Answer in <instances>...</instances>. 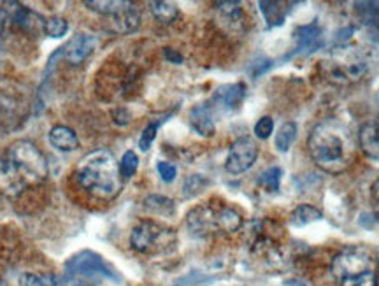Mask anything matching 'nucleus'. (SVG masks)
I'll use <instances>...</instances> for the list:
<instances>
[{
    "instance_id": "obj_8",
    "label": "nucleus",
    "mask_w": 379,
    "mask_h": 286,
    "mask_svg": "<svg viewBox=\"0 0 379 286\" xmlns=\"http://www.w3.org/2000/svg\"><path fill=\"white\" fill-rule=\"evenodd\" d=\"M44 25L46 20L41 14L18 2H6L0 11V30L16 28L30 37H41V34H44Z\"/></svg>"
},
{
    "instance_id": "obj_2",
    "label": "nucleus",
    "mask_w": 379,
    "mask_h": 286,
    "mask_svg": "<svg viewBox=\"0 0 379 286\" xmlns=\"http://www.w3.org/2000/svg\"><path fill=\"white\" fill-rule=\"evenodd\" d=\"M314 164L328 174H341L355 160V137L352 129L338 118H327L318 123L307 141Z\"/></svg>"
},
{
    "instance_id": "obj_32",
    "label": "nucleus",
    "mask_w": 379,
    "mask_h": 286,
    "mask_svg": "<svg viewBox=\"0 0 379 286\" xmlns=\"http://www.w3.org/2000/svg\"><path fill=\"white\" fill-rule=\"evenodd\" d=\"M58 286H95L94 278L83 276V274H65L58 280Z\"/></svg>"
},
{
    "instance_id": "obj_31",
    "label": "nucleus",
    "mask_w": 379,
    "mask_h": 286,
    "mask_svg": "<svg viewBox=\"0 0 379 286\" xmlns=\"http://www.w3.org/2000/svg\"><path fill=\"white\" fill-rule=\"evenodd\" d=\"M158 125H160V123L153 122V123H150V125H148L146 129L143 130V134H141V139H139L141 151H148V150H150L151 144H153V141L157 139Z\"/></svg>"
},
{
    "instance_id": "obj_35",
    "label": "nucleus",
    "mask_w": 379,
    "mask_h": 286,
    "mask_svg": "<svg viewBox=\"0 0 379 286\" xmlns=\"http://www.w3.org/2000/svg\"><path fill=\"white\" fill-rule=\"evenodd\" d=\"M164 55H165V58H167L171 63H178V65H179V63H183V56L179 55L178 51H174L172 48H165Z\"/></svg>"
},
{
    "instance_id": "obj_18",
    "label": "nucleus",
    "mask_w": 379,
    "mask_h": 286,
    "mask_svg": "<svg viewBox=\"0 0 379 286\" xmlns=\"http://www.w3.org/2000/svg\"><path fill=\"white\" fill-rule=\"evenodd\" d=\"M260 6L262 14H264L265 21H267L269 27H279V25L285 23L286 16L292 11V7L295 6V2H272V0H262L258 2Z\"/></svg>"
},
{
    "instance_id": "obj_7",
    "label": "nucleus",
    "mask_w": 379,
    "mask_h": 286,
    "mask_svg": "<svg viewBox=\"0 0 379 286\" xmlns=\"http://www.w3.org/2000/svg\"><path fill=\"white\" fill-rule=\"evenodd\" d=\"M176 245H178V234L174 228L153 220L139 221L130 234V246L137 253L146 256L171 253Z\"/></svg>"
},
{
    "instance_id": "obj_19",
    "label": "nucleus",
    "mask_w": 379,
    "mask_h": 286,
    "mask_svg": "<svg viewBox=\"0 0 379 286\" xmlns=\"http://www.w3.org/2000/svg\"><path fill=\"white\" fill-rule=\"evenodd\" d=\"M49 143L53 148H56L58 151H76L79 148V139H77L76 132L72 129L65 125H56L49 130Z\"/></svg>"
},
{
    "instance_id": "obj_29",
    "label": "nucleus",
    "mask_w": 379,
    "mask_h": 286,
    "mask_svg": "<svg viewBox=\"0 0 379 286\" xmlns=\"http://www.w3.org/2000/svg\"><path fill=\"white\" fill-rule=\"evenodd\" d=\"M137 167H139V158H137V155L134 153V151H127L122 160H120V174H122L123 181L132 178L137 172Z\"/></svg>"
},
{
    "instance_id": "obj_14",
    "label": "nucleus",
    "mask_w": 379,
    "mask_h": 286,
    "mask_svg": "<svg viewBox=\"0 0 379 286\" xmlns=\"http://www.w3.org/2000/svg\"><path fill=\"white\" fill-rule=\"evenodd\" d=\"M111 18L113 30L118 34H132L139 28L141 23V13L134 2H125V0H118L115 11L109 14Z\"/></svg>"
},
{
    "instance_id": "obj_36",
    "label": "nucleus",
    "mask_w": 379,
    "mask_h": 286,
    "mask_svg": "<svg viewBox=\"0 0 379 286\" xmlns=\"http://www.w3.org/2000/svg\"><path fill=\"white\" fill-rule=\"evenodd\" d=\"M286 286H307V285L299 280H290V281H286Z\"/></svg>"
},
{
    "instance_id": "obj_30",
    "label": "nucleus",
    "mask_w": 379,
    "mask_h": 286,
    "mask_svg": "<svg viewBox=\"0 0 379 286\" xmlns=\"http://www.w3.org/2000/svg\"><path fill=\"white\" fill-rule=\"evenodd\" d=\"M207 185H209L207 179L202 178V176L198 174H193L190 176V178L185 181V185H183V193H185V197H193L197 195V193H200Z\"/></svg>"
},
{
    "instance_id": "obj_27",
    "label": "nucleus",
    "mask_w": 379,
    "mask_h": 286,
    "mask_svg": "<svg viewBox=\"0 0 379 286\" xmlns=\"http://www.w3.org/2000/svg\"><path fill=\"white\" fill-rule=\"evenodd\" d=\"M20 286H58V280L51 274H34L25 273L18 280Z\"/></svg>"
},
{
    "instance_id": "obj_17",
    "label": "nucleus",
    "mask_w": 379,
    "mask_h": 286,
    "mask_svg": "<svg viewBox=\"0 0 379 286\" xmlns=\"http://www.w3.org/2000/svg\"><path fill=\"white\" fill-rule=\"evenodd\" d=\"M359 144L367 157L379 162V116L364 123L359 132Z\"/></svg>"
},
{
    "instance_id": "obj_13",
    "label": "nucleus",
    "mask_w": 379,
    "mask_h": 286,
    "mask_svg": "<svg viewBox=\"0 0 379 286\" xmlns=\"http://www.w3.org/2000/svg\"><path fill=\"white\" fill-rule=\"evenodd\" d=\"M244 97H246V86L244 83H232L225 84V86L218 88L212 95L211 102H207L211 105L212 112H230L236 111L240 104H243Z\"/></svg>"
},
{
    "instance_id": "obj_21",
    "label": "nucleus",
    "mask_w": 379,
    "mask_h": 286,
    "mask_svg": "<svg viewBox=\"0 0 379 286\" xmlns=\"http://www.w3.org/2000/svg\"><path fill=\"white\" fill-rule=\"evenodd\" d=\"M321 211L318 207L311 206V204H302V206L295 207L292 211V216H290V221H292L293 227H306V225L314 223V221L321 220Z\"/></svg>"
},
{
    "instance_id": "obj_10",
    "label": "nucleus",
    "mask_w": 379,
    "mask_h": 286,
    "mask_svg": "<svg viewBox=\"0 0 379 286\" xmlns=\"http://www.w3.org/2000/svg\"><path fill=\"white\" fill-rule=\"evenodd\" d=\"M65 271L67 274H83V276H104V278H111V280L118 281V276L113 274V271L109 269L108 264L102 260L101 255L94 252H84L77 253V255L70 256L65 264Z\"/></svg>"
},
{
    "instance_id": "obj_25",
    "label": "nucleus",
    "mask_w": 379,
    "mask_h": 286,
    "mask_svg": "<svg viewBox=\"0 0 379 286\" xmlns=\"http://www.w3.org/2000/svg\"><path fill=\"white\" fill-rule=\"evenodd\" d=\"M216 9L221 14V20L229 21L230 25H239L243 21L240 2H216Z\"/></svg>"
},
{
    "instance_id": "obj_6",
    "label": "nucleus",
    "mask_w": 379,
    "mask_h": 286,
    "mask_svg": "<svg viewBox=\"0 0 379 286\" xmlns=\"http://www.w3.org/2000/svg\"><path fill=\"white\" fill-rule=\"evenodd\" d=\"M332 274L341 286H378L374 260L359 246L342 248L334 256Z\"/></svg>"
},
{
    "instance_id": "obj_5",
    "label": "nucleus",
    "mask_w": 379,
    "mask_h": 286,
    "mask_svg": "<svg viewBox=\"0 0 379 286\" xmlns=\"http://www.w3.org/2000/svg\"><path fill=\"white\" fill-rule=\"evenodd\" d=\"M371 53L360 46L341 44L330 51V55L321 62L325 79L334 84H352L369 74Z\"/></svg>"
},
{
    "instance_id": "obj_28",
    "label": "nucleus",
    "mask_w": 379,
    "mask_h": 286,
    "mask_svg": "<svg viewBox=\"0 0 379 286\" xmlns=\"http://www.w3.org/2000/svg\"><path fill=\"white\" fill-rule=\"evenodd\" d=\"M67 30H69V21H67L65 18L51 16V18H48V20H46L44 34L48 35V37L60 39V37H63V35L67 34Z\"/></svg>"
},
{
    "instance_id": "obj_22",
    "label": "nucleus",
    "mask_w": 379,
    "mask_h": 286,
    "mask_svg": "<svg viewBox=\"0 0 379 286\" xmlns=\"http://www.w3.org/2000/svg\"><path fill=\"white\" fill-rule=\"evenodd\" d=\"M150 11L155 16V20L160 21L164 25H171L172 21L178 20L179 9L171 2H164V0H157V2H150Z\"/></svg>"
},
{
    "instance_id": "obj_11",
    "label": "nucleus",
    "mask_w": 379,
    "mask_h": 286,
    "mask_svg": "<svg viewBox=\"0 0 379 286\" xmlns=\"http://www.w3.org/2000/svg\"><path fill=\"white\" fill-rule=\"evenodd\" d=\"M23 100L14 91L0 88V137L18 129L23 122Z\"/></svg>"
},
{
    "instance_id": "obj_37",
    "label": "nucleus",
    "mask_w": 379,
    "mask_h": 286,
    "mask_svg": "<svg viewBox=\"0 0 379 286\" xmlns=\"http://www.w3.org/2000/svg\"><path fill=\"white\" fill-rule=\"evenodd\" d=\"M378 262H379V252H378Z\"/></svg>"
},
{
    "instance_id": "obj_23",
    "label": "nucleus",
    "mask_w": 379,
    "mask_h": 286,
    "mask_svg": "<svg viewBox=\"0 0 379 286\" xmlns=\"http://www.w3.org/2000/svg\"><path fill=\"white\" fill-rule=\"evenodd\" d=\"M144 207H146L148 211H151V213L162 214V216H171L176 211L174 202L164 195L146 197V199H144Z\"/></svg>"
},
{
    "instance_id": "obj_1",
    "label": "nucleus",
    "mask_w": 379,
    "mask_h": 286,
    "mask_svg": "<svg viewBox=\"0 0 379 286\" xmlns=\"http://www.w3.org/2000/svg\"><path fill=\"white\" fill-rule=\"evenodd\" d=\"M48 174L42 151L32 141H16L0 157V195L16 199L32 186L44 183Z\"/></svg>"
},
{
    "instance_id": "obj_34",
    "label": "nucleus",
    "mask_w": 379,
    "mask_h": 286,
    "mask_svg": "<svg viewBox=\"0 0 379 286\" xmlns=\"http://www.w3.org/2000/svg\"><path fill=\"white\" fill-rule=\"evenodd\" d=\"M157 169L158 174H160V178L164 179L165 183H172L176 179V176H178V169H176V165L171 164V162H158Z\"/></svg>"
},
{
    "instance_id": "obj_4",
    "label": "nucleus",
    "mask_w": 379,
    "mask_h": 286,
    "mask_svg": "<svg viewBox=\"0 0 379 286\" xmlns=\"http://www.w3.org/2000/svg\"><path fill=\"white\" fill-rule=\"evenodd\" d=\"M186 227L197 238L233 234L243 227V216L223 202H204L186 214Z\"/></svg>"
},
{
    "instance_id": "obj_9",
    "label": "nucleus",
    "mask_w": 379,
    "mask_h": 286,
    "mask_svg": "<svg viewBox=\"0 0 379 286\" xmlns=\"http://www.w3.org/2000/svg\"><path fill=\"white\" fill-rule=\"evenodd\" d=\"M258 158V146L251 137H240L230 146L225 160V169L230 174L237 176L250 171Z\"/></svg>"
},
{
    "instance_id": "obj_3",
    "label": "nucleus",
    "mask_w": 379,
    "mask_h": 286,
    "mask_svg": "<svg viewBox=\"0 0 379 286\" xmlns=\"http://www.w3.org/2000/svg\"><path fill=\"white\" fill-rule=\"evenodd\" d=\"M74 176L81 188L98 200L116 199L123 190L120 164L108 150H95L84 155L77 162Z\"/></svg>"
},
{
    "instance_id": "obj_12",
    "label": "nucleus",
    "mask_w": 379,
    "mask_h": 286,
    "mask_svg": "<svg viewBox=\"0 0 379 286\" xmlns=\"http://www.w3.org/2000/svg\"><path fill=\"white\" fill-rule=\"evenodd\" d=\"M95 48H97V39L94 35L76 34L56 53H58V56H62L63 62H67L72 67H77L95 51Z\"/></svg>"
},
{
    "instance_id": "obj_33",
    "label": "nucleus",
    "mask_w": 379,
    "mask_h": 286,
    "mask_svg": "<svg viewBox=\"0 0 379 286\" xmlns=\"http://www.w3.org/2000/svg\"><path fill=\"white\" fill-rule=\"evenodd\" d=\"M272 132H274V119H272L271 116H264V118L258 119L257 125H255V136H257L258 139H269Z\"/></svg>"
},
{
    "instance_id": "obj_16",
    "label": "nucleus",
    "mask_w": 379,
    "mask_h": 286,
    "mask_svg": "<svg viewBox=\"0 0 379 286\" xmlns=\"http://www.w3.org/2000/svg\"><path fill=\"white\" fill-rule=\"evenodd\" d=\"M297 35V49L295 53H313L323 44V32L320 25L311 23L299 27L295 32Z\"/></svg>"
},
{
    "instance_id": "obj_24",
    "label": "nucleus",
    "mask_w": 379,
    "mask_h": 286,
    "mask_svg": "<svg viewBox=\"0 0 379 286\" xmlns=\"http://www.w3.org/2000/svg\"><path fill=\"white\" fill-rule=\"evenodd\" d=\"M297 139V125L293 122H286L283 123L281 129L278 130V134H276V148H278V151H281V153H286V151L292 148L293 141Z\"/></svg>"
},
{
    "instance_id": "obj_26",
    "label": "nucleus",
    "mask_w": 379,
    "mask_h": 286,
    "mask_svg": "<svg viewBox=\"0 0 379 286\" xmlns=\"http://www.w3.org/2000/svg\"><path fill=\"white\" fill-rule=\"evenodd\" d=\"M281 178H283L281 167H269L267 171H264L260 176H258V185H260L264 190H267V192H278Z\"/></svg>"
},
{
    "instance_id": "obj_15",
    "label": "nucleus",
    "mask_w": 379,
    "mask_h": 286,
    "mask_svg": "<svg viewBox=\"0 0 379 286\" xmlns=\"http://www.w3.org/2000/svg\"><path fill=\"white\" fill-rule=\"evenodd\" d=\"M190 125L198 136L211 137L214 136V112L209 104H198L190 111Z\"/></svg>"
},
{
    "instance_id": "obj_20",
    "label": "nucleus",
    "mask_w": 379,
    "mask_h": 286,
    "mask_svg": "<svg viewBox=\"0 0 379 286\" xmlns=\"http://www.w3.org/2000/svg\"><path fill=\"white\" fill-rule=\"evenodd\" d=\"M355 14L364 27L379 35V0L374 2H355Z\"/></svg>"
}]
</instances>
